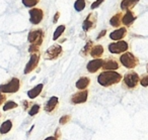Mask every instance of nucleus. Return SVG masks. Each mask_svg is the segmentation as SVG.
I'll use <instances>...</instances> for the list:
<instances>
[{
    "label": "nucleus",
    "mask_w": 148,
    "mask_h": 140,
    "mask_svg": "<svg viewBox=\"0 0 148 140\" xmlns=\"http://www.w3.org/2000/svg\"><path fill=\"white\" fill-rule=\"evenodd\" d=\"M21 89V81L17 78H12L7 83L0 85V92L4 94H13Z\"/></svg>",
    "instance_id": "4"
},
{
    "label": "nucleus",
    "mask_w": 148,
    "mask_h": 140,
    "mask_svg": "<svg viewBox=\"0 0 148 140\" xmlns=\"http://www.w3.org/2000/svg\"><path fill=\"white\" fill-rule=\"evenodd\" d=\"M43 88H44L43 84H39V85H37L36 87H34L33 89H31L29 92H27V97H29V99H32V100L36 99V98H37L38 96L42 93V91H43Z\"/></svg>",
    "instance_id": "19"
},
{
    "label": "nucleus",
    "mask_w": 148,
    "mask_h": 140,
    "mask_svg": "<svg viewBox=\"0 0 148 140\" xmlns=\"http://www.w3.org/2000/svg\"><path fill=\"white\" fill-rule=\"evenodd\" d=\"M45 140H58L57 138L55 137V136H50V137H47Z\"/></svg>",
    "instance_id": "37"
},
{
    "label": "nucleus",
    "mask_w": 148,
    "mask_h": 140,
    "mask_svg": "<svg viewBox=\"0 0 148 140\" xmlns=\"http://www.w3.org/2000/svg\"><path fill=\"white\" fill-rule=\"evenodd\" d=\"M109 51L113 55H120V53H124L126 51H128L129 49V45L127 41H118L111 43L109 45Z\"/></svg>",
    "instance_id": "5"
},
{
    "label": "nucleus",
    "mask_w": 148,
    "mask_h": 140,
    "mask_svg": "<svg viewBox=\"0 0 148 140\" xmlns=\"http://www.w3.org/2000/svg\"><path fill=\"white\" fill-rule=\"evenodd\" d=\"M103 59H95V60H91L86 66V69L89 73L93 74V73H97L101 68H103Z\"/></svg>",
    "instance_id": "13"
},
{
    "label": "nucleus",
    "mask_w": 148,
    "mask_h": 140,
    "mask_svg": "<svg viewBox=\"0 0 148 140\" xmlns=\"http://www.w3.org/2000/svg\"><path fill=\"white\" fill-rule=\"evenodd\" d=\"M93 47V41H88L86 43V45H84V47L82 49V51H80V55L86 57V55L89 53V51H90V49H91V47Z\"/></svg>",
    "instance_id": "25"
},
{
    "label": "nucleus",
    "mask_w": 148,
    "mask_h": 140,
    "mask_svg": "<svg viewBox=\"0 0 148 140\" xmlns=\"http://www.w3.org/2000/svg\"><path fill=\"white\" fill-rule=\"evenodd\" d=\"M44 31L41 28L33 29L29 31V35H27V41L31 45H36L38 47H41L42 43L44 41Z\"/></svg>",
    "instance_id": "6"
},
{
    "label": "nucleus",
    "mask_w": 148,
    "mask_h": 140,
    "mask_svg": "<svg viewBox=\"0 0 148 140\" xmlns=\"http://www.w3.org/2000/svg\"><path fill=\"white\" fill-rule=\"evenodd\" d=\"M139 82H140L139 75L134 71L128 72V73L123 77L124 87H126L129 90L135 89V88L139 85Z\"/></svg>",
    "instance_id": "3"
},
{
    "label": "nucleus",
    "mask_w": 148,
    "mask_h": 140,
    "mask_svg": "<svg viewBox=\"0 0 148 140\" xmlns=\"http://www.w3.org/2000/svg\"><path fill=\"white\" fill-rule=\"evenodd\" d=\"M139 84H141L142 87H148V75H145L140 79Z\"/></svg>",
    "instance_id": "30"
},
{
    "label": "nucleus",
    "mask_w": 148,
    "mask_h": 140,
    "mask_svg": "<svg viewBox=\"0 0 148 140\" xmlns=\"http://www.w3.org/2000/svg\"><path fill=\"white\" fill-rule=\"evenodd\" d=\"M87 98H88V91L86 89L81 90V91L72 95L71 103L74 104V105H76V104H83L87 101Z\"/></svg>",
    "instance_id": "11"
},
{
    "label": "nucleus",
    "mask_w": 148,
    "mask_h": 140,
    "mask_svg": "<svg viewBox=\"0 0 148 140\" xmlns=\"http://www.w3.org/2000/svg\"><path fill=\"white\" fill-rule=\"evenodd\" d=\"M86 7V0H76L74 2V8L77 12H81Z\"/></svg>",
    "instance_id": "24"
},
{
    "label": "nucleus",
    "mask_w": 148,
    "mask_h": 140,
    "mask_svg": "<svg viewBox=\"0 0 148 140\" xmlns=\"http://www.w3.org/2000/svg\"><path fill=\"white\" fill-rule=\"evenodd\" d=\"M17 103L13 101H6L4 103V106H3V111H9V110H12V109H15L17 108Z\"/></svg>",
    "instance_id": "26"
},
{
    "label": "nucleus",
    "mask_w": 148,
    "mask_h": 140,
    "mask_svg": "<svg viewBox=\"0 0 148 140\" xmlns=\"http://www.w3.org/2000/svg\"><path fill=\"white\" fill-rule=\"evenodd\" d=\"M39 2H40V0H23V4L25 5V7H29V8L35 7Z\"/></svg>",
    "instance_id": "27"
},
{
    "label": "nucleus",
    "mask_w": 148,
    "mask_h": 140,
    "mask_svg": "<svg viewBox=\"0 0 148 140\" xmlns=\"http://www.w3.org/2000/svg\"><path fill=\"white\" fill-rule=\"evenodd\" d=\"M70 120V116L69 115H64V116H62L61 118H60V120H59V122H60V124H62V125H64V124H66L68 121Z\"/></svg>",
    "instance_id": "32"
},
{
    "label": "nucleus",
    "mask_w": 148,
    "mask_h": 140,
    "mask_svg": "<svg viewBox=\"0 0 148 140\" xmlns=\"http://www.w3.org/2000/svg\"><path fill=\"white\" fill-rule=\"evenodd\" d=\"M127 35V28L125 26H122V27H119L117 28L116 30L112 31L110 33V39L112 41H122L124 39Z\"/></svg>",
    "instance_id": "12"
},
{
    "label": "nucleus",
    "mask_w": 148,
    "mask_h": 140,
    "mask_svg": "<svg viewBox=\"0 0 148 140\" xmlns=\"http://www.w3.org/2000/svg\"><path fill=\"white\" fill-rule=\"evenodd\" d=\"M29 21L32 24L38 25L43 21L44 19V10L39 7H33L29 9Z\"/></svg>",
    "instance_id": "7"
},
{
    "label": "nucleus",
    "mask_w": 148,
    "mask_h": 140,
    "mask_svg": "<svg viewBox=\"0 0 148 140\" xmlns=\"http://www.w3.org/2000/svg\"><path fill=\"white\" fill-rule=\"evenodd\" d=\"M103 51H105V49H103V47L101 45H93V47H91L90 51H89V55H91L92 57H95V59H99V57H103Z\"/></svg>",
    "instance_id": "18"
},
{
    "label": "nucleus",
    "mask_w": 148,
    "mask_h": 140,
    "mask_svg": "<svg viewBox=\"0 0 148 140\" xmlns=\"http://www.w3.org/2000/svg\"><path fill=\"white\" fill-rule=\"evenodd\" d=\"M40 109H41V106L39 105V104H34L33 106H32V108L29 110V116H35L36 114L39 113Z\"/></svg>",
    "instance_id": "28"
},
{
    "label": "nucleus",
    "mask_w": 148,
    "mask_h": 140,
    "mask_svg": "<svg viewBox=\"0 0 148 140\" xmlns=\"http://www.w3.org/2000/svg\"><path fill=\"white\" fill-rule=\"evenodd\" d=\"M120 63H121L126 69L132 70L139 65V60H138V57H136L132 53L126 51V53H122L121 57H120Z\"/></svg>",
    "instance_id": "2"
},
{
    "label": "nucleus",
    "mask_w": 148,
    "mask_h": 140,
    "mask_svg": "<svg viewBox=\"0 0 148 140\" xmlns=\"http://www.w3.org/2000/svg\"><path fill=\"white\" fill-rule=\"evenodd\" d=\"M122 17H123V13H122V12H117L111 19H110V24H111L113 27H116V28H119V27H121Z\"/></svg>",
    "instance_id": "20"
},
{
    "label": "nucleus",
    "mask_w": 148,
    "mask_h": 140,
    "mask_svg": "<svg viewBox=\"0 0 148 140\" xmlns=\"http://www.w3.org/2000/svg\"><path fill=\"white\" fill-rule=\"evenodd\" d=\"M105 1L106 0H95V1H93L92 2V4L90 5V9L91 10H95V9L99 8V7L101 6Z\"/></svg>",
    "instance_id": "29"
},
{
    "label": "nucleus",
    "mask_w": 148,
    "mask_h": 140,
    "mask_svg": "<svg viewBox=\"0 0 148 140\" xmlns=\"http://www.w3.org/2000/svg\"><path fill=\"white\" fill-rule=\"evenodd\" d=\"M89 84H90V79L88 77H81L76 82L75 86L78 90H85L89 86Z\"/></svg>",
    "instance_id": "21"
},
{
    "label": "nucleus",
    "mask_w": 148,
    "mask_h": 140,
    "mask_svg": "<svg viewBox=\"0 0 148 140\" xmlns=\"http://www.w3.org/2000/svg\"><path fill=\"white\" fill-rule=\"evenodd\" d=\"M120 68L119 63L115 59H106L103 60V71H116Z\"/></svg>",
    "instance_id": "15"
},
{
    "label": "nucleus",
    "mask_w": 148,
    "mask_h": 140,
    "mask_svg": "<svg viewBox=\"0 0 148 140\" xmlns=\"http://www.w3.org/2000/svg\"><path fill=\"white\" fill-rule=\"evenodd\" d=\"M123 77L116 71H103L97 77V82L103 87H112L122 81Z\"/></svg>",
    "instance_id": "1"
},
{
    "label": "nucleus",
    "mask_w": 148,
    "mask_h": 140,
    "mask_svg": "<svg viewBox=\"0 0 148 140\" xmlns=\"http://www.w3.org/2000/svg\"><path fill=\"white\" fill-rule=\"evenodd\" d=\"M40 51V47L36 45H31L29 47V53H39Z\"/></svg>",
    "instance_id": "31"
},
{
    "label": "nucleus",
    "mask_w": 148,
    "mask_h": 140,
    "mask_svg": "<svg viewBox=\"0 0 148 140\" xmlns=\"http://www.w3.org/2000/svg\"><path fill=\"white\" fill-rule=\"evenodd\" d=\"M63 53V49L60 45H53L46 51L45 59L46 60H56L60 57Z\"/></svg>",
    "instance_id": "8"
},
{
    "label": "nucleus",
    "mask_w": 148,
    "mask_h": 140,
    "mask_svg": "<svg viewBox=\"0 0 148 140\" xmlns=\"http://www.w3.org/2000/svg\"><path fill=\"white\" fill-rule=\"evenodd\" d=\"M11 128H12V121L11 120H6L0 126V133L7 134L11 130Z\"/></svg>",
    "instance_id": "22"
},
{
    "label": "nucleus",
    "mask_w": 148,
    "mask_h": 140,
    "mask_svg": "<svg viewBox=\"0 0 148 140\" xmlns=\"http://www.w3.org/2000/svg\"><path fill=\"white\" fill-rule=\"evenodd\" d=\"M58 103H59V99H58V97L53 96V97L50 98V99L48 100L47 103L45 104L44 110H45L46 112H48V113H52V112L57 108Z\"/></svg>",
    "instance_id": "16"
},
{
    "label": "nucleus",
    "mask_w": 148,
    "mask_h": 140,
    "mask_svg": "<svg viewBox=\"0 0 148 140\" xmlns=\"http://www.w3.org/2000/svg\"><path fill=\"white\" fill-rule=\"evenodd\" d=\"M60 15H61V13H60L59 11H57V12L55 13V15H54V18H53V23H57L58 22V19L60 18Z\"/></svg>",
    "instance_id": "34"
},
{
    "label": "nucleus",
    "mask_w": 148,
    "mask_h": 140,
    "mask_svg": "<svg viewBox=\"0 0 148 140\" xmlns=\"http://www.w3.org/2000/svg\"><path fill=\"white\" fill-rule=\"evenodd\" d=\"M106 34H107V30H106V29H103V30H101V32H99V34L97 35V41H99V39H101V37H105Z\"/></svg>",
    "instance_id": "35"
},
{
    "label": "nucleus",
    "mask_w": 148,
    "mask_h": 140,
    "mask_svg": "<svg viewBox=\"0 0 148 140\" xmlns=\"http://www.w3.org/2000/svg\"><path fill=\"white\" fill-rule=\"evenodd\" d=\"M5 102H6V96H5L4 93H1V92H0V106L3 105Z\"/></svg>",
    "instance_id": "33"
},
{
    "label": "nucleus",
    "mask_w": 148,
    "mask_h": 140,
    "mask_svg": "<svg viewBox=\"0 0 148 140\" xmlns=\"http://www.w3.org/2000/svg\"><path fill=\"white\" fill-rule=\"evenodd\" d=\"M139 1L140 0H122L120 6H121V9L123 11L132 10L139 3Z\"/></svg>",
    "instance_id": "17"
},
{
    "label": "nucleus",
    "mask_w": 148,
    "mask_h": 140,
    "mask_svg": "<svg viewBox=\"0 0 148 140\" xmlns=\"http://www.w3.org/2000/svg\"><path fill=\"white\" fill-rule=\"evenodd\" d=\"M146 71H147V73H148V64L146 65Z\"/></svg>",
    "instance_id": "38"
},
{
    "label": "nucleus",
    "mask_w": 148,
    "mask_h": 140,
    "mask_svg": "<svg viewBox=\"0 0 148 140\" xmlns=\"http://www.w3.org/2000/svg\"><path fill=\"white\" fill-rule=\"evenodd\" d=\"M65 29H66V26L64 24L59 25V26H58L57 28H56V30L54 31L53 41H57L58 39H60V37H61V35L64 33V31H65Z\"/></svg>",
    "instance_id": "23"
},
{
    "label": "nucleus",
    "mask_w": 148,
    "mask_h": 140,
    "mask_svg": "<svg viewBox=\"0 0 148 140\" xmlns=\"http://www.w3.org/2000/svg\"><path fill=\"white\" fill-rule=\"evenodd\" d=\"M40 62V53H31V57H29V61L27 62V66L25 68V74L27 75V74L32 73L36 68L38 67Z\"/></svg>",
    "instance_id": "10"
},
{
    "label": "nucleus",
    "mask_w": 148,
    "mask_h": 140,
    "mask_svg": "<svg viewBox=\"0 0 148 140\" xmlns=\"http://www.w3.org/2000/svg\"><path fill=\"white\" fill-rule=\"evenodd\" d=\"M97 25V14L95 13L90 12L86 16L82 23V29L85 32H88L91 29H93Z\"/></svg>",
    "instance_id": "9"
},
{
    "label": "nucleus",
    "mask_w": 148,
    "mask_h": 140,
    "mask_svg": "<svg viewBox=\"0 0 148 140\" xmlns=\"http://www.w3.org/2000/svg\"><path fill=\"white\" fill-rule=\"evenodd\" d=\"M136 19H137V16L135 15V13L132 10H127L122 17V24H124L126 27H130Z\"/></svg>",
    "instance_id": "14"
},
{
    "label": "nucleus",
    "mask_w": 148,
    "mask_h": 140,
    "mask_svg": "<svg viewBox=\"0 0 148 140\" xmlns=\"http://www.w3.org/2000/svg\"><path fill=\"white\" fill-rule=\"evenodd\" d=\"M23 109L25 110H27V108H29V103L27 101H23Z\"/></svg>",
    "instance_id": "36"
}]
</instances>
